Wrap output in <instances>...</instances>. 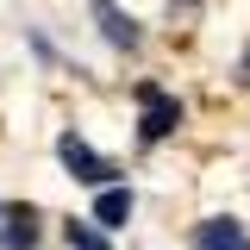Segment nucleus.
Segmentation results:
<instances>
[{
	"label": "nucleus",
	"mask_w": 250,
	"mask_h": 250,
	"mask_svg": "<svg viewBox=\"0 0 250 250\" xmlns=\"http://www.w3.org/2000/svg\"><path fill=\"white\" fill-rule=\"evenodd\" d=\"M125 219H131V188H100V200H94V225H100V231H119Z\"/></svg>",
	"instance_id": "nucleus-6"
},
{
	"label": "nucleus",
	"mask_w": 250,
	"mask_h": 250,
	"mask_svg": "<svg viewBox=\"0 0 250 250\" xmlns=\"http://www.w3.org/2000/svg\"><path fill=\"white\" fill-rule=\"evenodd\" d=\"M57 156H62V169H69L75 182H88V188H106L113 175H119V169H113L106 156H94L88 138H75V131H62V138H57Z\"/></svg>",
	"instance_id": "nucleus-2"
},
{
	"label": "nucleus",
	"mask_w": 250,
	"mask_h": 250,
	"mask_svg": "<svg viewBox=\"0 0 250 250\" xmlns=\"http://www.w3.org/2000/svg\"><path fill=\"white\" fill-rule=\"evenodd\" d=\"M194 250H250V225L244 219H207V225H194Z\"/></svg>",
	"instance_id": "nucleus-4"
},
{
	"label": "nucleus",
	"mask_w": 250,
	"mask_h": 250,
	"mask_svg": "<svg viewBox=\"0 0 250 250\" xmlns=\"http://www.w3.org/2000/svg\"><path fill=\"white\" fill-rule=\"evenodd\" d=\"M238 75H244V82H250V50H244V62H238Z\"/></svg>",
	"instance_id": "nucleus-8"
},
{
	"label": "nucleus",
	"mask_w": 250,
	"mask_h": 250,
	"mask_svg": "<svg viewBox=\"0 0 250 250\" xmlns=\"http://www.w3.org/2000/svg\"><path fill=\"white\" fill-rule=\"evenodd\" d=\"M0 250H38V213L31 207H6L0 213Z\"/></svg>",
	"instance_id": "nucleus-5"
},
{
	"label": "nucleus",
	"mask_w": 250,
	"mask_h": 250,
	"mask_svg": "<svg viewBox=\"0 0 250 250\" xmlns=\"http://www.w3.org/2000/svg\"><path fill=\"white\" fill-rule=\"evenodd\" d=\"M94 19H100V38L113 44V50H138L144 44V31L131 13H119V0H94Z\"/></svg>",
	"instance_id": "nucleus-3"
},
{
	"label": "nucleus",
	"mask_w": 250,
	"mask_h": 250,
	"mask_svg": "<svg viewBox=\"0 0 250 250\" xmlns=\"http://www.w3.org/2000/svg\"><path fill=\"white\" fill-rule=\"evenodd\" d=\"M0 213H6V207H0Z\"/></svg>",
	"instance_id": "nucleus-9"
},
{
	"label": "nucleus",
	"mask_w": 250,
	"mask_h": 250,
	"mask_svg": "<svg viewBox=\"0 0 250 250\" xmlns=\"http://www.w3.org/2000/svg\"><path fill=\"white\" fill-rule=\"evenodd\" d=\"M62 238H69V250H106V238H100V225H94V219H69V225H62Z\"/></svg>",
	"instance_id": "nucleus-7"
},
{
	"label": "nucleus",
	"mask_w": 250,
	"mask_h": 250,
	"mask_svg": "<svg viewBox=\"0 0 250 250\" xmlns=\"http://www.w3.org/2000/svg\"><path fill=\"white\" fill-rule=\"evenodd\" d=\"M138 106H144V119H138V138H144V144H163V138L182 125V100L163 94L156 82H138Z\"/></svg>",
	"instance_id": "nucleus-1"
}]
</instances>
